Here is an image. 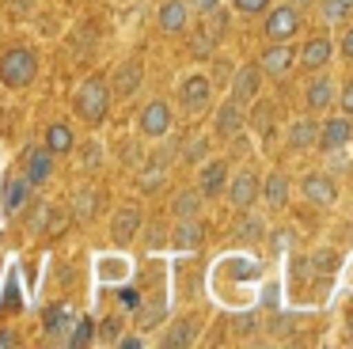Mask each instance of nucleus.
I'll return each mask as SVG.
<instances>
[{
  "mask_svg": "<svg viewBox=\"0 0 353 349\" xmlns=\"http://www.w3.org/2000/svg\"><path fill=\"white\" fill-rule=\"evenodd\" d=\"M34 76H39V53L27 50V46H16V50H8L0 57V83L4 88L23 91L34 83Z\"/></svg>",
  "mask_w": 353,
  "mask_h": 349,
  "instance_id": "obj_1",
  "label": "nucleus"
},
{
  "mask_svg": "<svg viewBox=\"0 0 353 349\" xmlns=\"http://www.w3.org/2000/svg\"><path fill=\"white\" fill-rule=\"evenodd\" d=\"M77 114L88 126H99L110 114V80L107 76H88L77 91Z\"/></svg>",
  "mask_w": 353,
  "mask_h": 349,
  "instance_id": "obj_2",
  "label": "nucleus"
},
{
  "mask_svg": "<svg viewBox=\"0 0 353 349\" xmlns=\"http://www.w3.org/2000/svg\"><path fill=\"white\" fill-rule=\"evenodd\" d=\"M209 99H213V83H209V76H186L183 83H179V106H183L186 118H198V114L209 110Z\"/></svg>",
  "mask_w": 353,
  "mask_h": 349,
  "instance_id": "obj_3",
  "label": "nucleus"
},
{
  "mask_svg": "<svg viewBox=\"0 0 353 349\" xmlns=\"http://www.w3.org/2000/svg\"><path fill=\"white\" fill-rule=\"evenodd\" d=\"M171 126H175V110H171V103H163V99H152L137 118L141 137H148V141H163V137L171 133Z\"/></svg>",
  "mask_w": 353,
  "mask_h": 349,
  "instance_id": "obj_4",
  "label": "nucleus"
},
{
  "mask_svg": "<svg viewBox=\"0 0 353 349\" xmlns=\"http://www.w3.org/2000/svg\"><path fill=\"white\" fill-rule=\"evenodd\" d=\"M145 83V61L141 57H125L110 76V99H133Z\"/></svg>",
  "mask_w": 353,
  "mask_h": 349,
  "instance_id": "obj_5",
  "label": "nucleus"
},
{
  "mask_svg": "<svg viewBox=\"0 0 353 349\" xmlns=\"http://www.w3.org/2000/svg\"><path fill=\"white\" fill-rule=\"evenodd\" d=\"M350 137H353L350 114H334V118L319 121V141H315V148H319L323 156H334V152H342L345 144H350Z\"/></svg>",
  "mask_w": 353,
  "mask_h": 349,
  "instance_id": "obj_6",
  "label": "nucleus"
},
{
  "mask_svg": "<svg viewBox=\"0 0 353 349\" xmlns=\"http://www.w3.org/2000/svg\"><path fill=\"white\" fill-rule=\"evenodd\" d=\"M292 65H296V50H292L289 42H270L266 53H262V61H259L262 76H270V80H277V83L292 72Z\"/></svg>",
  "mask_w": 353,
  "mask_h": 349,
  "instance_id": "obj_7",
  "label": "nucleus"
},
{
  "mask_svg": "<svg viewBox=\"0 0 353 349\" xmlns=\"http://www.w3.org/2000/svg\"><path fill=\"white\" fill-rule=\"evenodd\" d=\"M224 190H228V201L236 205L239 212H243V209H251V205L259 201L262 179L251 171V167H243V171H236V174H232V179H228V186H224Z\"/></svg>",
  "mask_w": 353,
  "mask_h": 349,
  "instance_id": "obj_8",
  "label": "nucleus"
},
{
  "mask_svg": "<svg viewBox=\"0 0 353 349\" xmlns=\"http://www.w3.org/2000/svg\"><path fill=\"white\" fill-rule=\"evenodd\" d=\"M228 91H232V99L236 103H243V106H251L254 99L262 95V68L259 65H239L236 72H232V83H228Z\"/></svg>",
  "mask_w": 353,
  "mask_h": 349,
  "instance_id": "obj_9",
  "label": "nucleus"
},
{
  "mask_svg": "<svg viewBox=\"0 0 353 349\" xmlns=\"http://www.w3.org/2000/svg\"><path fill=\"white\" fill-rule=\"evenodd\" d=\"M141 228H145V212L137 205H122L114 212V220H110V239H114V247H130L141 235Z\"/></svg>",
  "mask_w": 353,
  "mask_h": 349,
  "instance_id": "obj_10",
  "label": "nucleus"
},
{
  "mask_svg": "<svg viewBox=\"0 0 353 349\" xmlns=\"http://www.w3.org/2000/svg\"><path fill=\"white\" fill-rule=\"evenodd\" d=\"M296 30H300L296 8L281 4V8H274V12L266 15V27H262V34H266V42H289Z\"/></svg>",
  "mask_w": 353,
  "mask_h": 349,
  "instance_id": "obj_11",
  "label": "nucleus"
},
{
  "mask_svg": "<svg viewBox=\"0 0 353 349\" xmlns=\"http://www.w3.org/2000/svg\"><path fill=\"white\" fill-rule=\"evenodd\" d=\"M168 239H171V247L190 250V255H194V250L205 247V228H201V220H198V217H179Z\"/></svg>",
  "mask_w": 353,
  "mask_h": 349,
  "instance_id": "obj_12",
  "label": "nucleus"
},
{
  "mask_svg": "<svg viewBox=\"0 0 353 349\" xmlns=\"http://www.w3.org/2000/svg\"><path fill=\"white\" fill-rule=\"evenodd\" d=\"M300 194H304L312 205H319V209H330V205L338 201V182L330 179V174H304Z\"/></svg>",
  "mask_w": 353,
  "mask_h": 349,
  "instance_id": "obj_13",
  "label": "nucleus"
},
{
  "mask_svg": "<svg viewBox=\"0 0 353 349\" xmlns=\"http://www.w3.org/2000/svg\"><path fill=\"white\" fill-rule=\"evenodd\" d=\"M213 129L221 137H239L247 129V114H243V103H236V99H224L221 103V110L213 114Z\"/></svg>",
  "mask_w": 353,
  "mask_h": 349,
  "instance_id": "obj_14",
  "label": "nucleus"
},
{
  "mask_svg": "<svg viewBox=\"0 0 353 349\" xmlns=\"http://www.w3.org/2000/svg\"><path fill=\"white\" fill-rule=\"evenodd\" d=\"M224 186H228V163L209 156L205 163H201V174H198V186L194 190H198L201 197H221Z\"/></svg>",
  "mask_w": 353,
  "mask_h": 349,
  "instance_id": "obj_15",
  "label": "nucleus"
},
{
  "mask_svg": "<svg viewBox=\"0 0 353 349\" xmlns=\"http://www.w3.org/2000/svg\"><path fill=\"white\" fill-rule=\"evenodd\" d=\"M156 27L171 38L183 34V30L190 27V8H186V0H168V4L160 8V15H156Z\"/></svg>",
  "mask_w": 353,
  "mask_h": 349,
  "instance_id": "obj_16",
  "label": "nucleus"
},
{
  "mask_svg": "<svg viewBox=\"0 0 353 349\" xmlns=\"http://www.w3.org/2000/svg\"><path fill=\"white\" fill-rule=\"evenodd\" d=\"M330 53H334V46H330V38H307L304 42V50L296 53V61L307 68V72H319V68H327L330 65Z\"/></svg>",
  "mask_w": 353,
  "mask_h": 349,
  "instance_id": "obj_17",
  "label": "nucleus"
},
{
  "mask_svg": "<svg viewBox=\"0 0 353 349\" xmlns=\"http://www.w3.org/2000/svg\"><path fill=\"white\" fill-rule=\"evenodd\" d=\"M285 141H289L292 152H312L315 141H319V121H315L312 114H307V118H296L289 126V137H285Z\"/></svg>",
  "mask_w": 353,
  "mask_h": 349,
  "instance_id": "obj_18",
  "label": "nucleus"
},
{
  "mask_svg": "<svg viewBox=\"0 0 353 349\" xmlns=\"http://www.w3.org/2000/svg\"><path fill=\"white\" fill-rule=\"evenodd\" d=\"M77 148V133H72L69 121H50L46 129V152L50 156H69Z\"/></svg>",
  "mask_w": 353,
  "mask_h": 349,
  "instance_id": "obj_19",
  "label": "nucleus"
},
{
  "mask_svg": "<svg viewBox=\"0 0 353 349\" xmlns=\"http://www.w3.org/2000/svg\"><path fill=\"white\" fill-rule=\"evenodd\" d=\"M72 308L69 303H54V308L46 311V334L54 341H69V334H72Z\"/></svg>",
  "mask_w": 353,
  "mask_h": 349,
  "instance_id": "obj_20",
  "label": "nucleus"
},
{
  "mask_svg": "<svg viewBox=\"0 0 353 349\" xmlns=\"http://www.w3.org/2000/svg\"><path fill=\"white\" fill-rule=\"evenodd\" d=\"M259 194H266L270 209H285V205H289V174H285V171H270Z\"/></svg>",
  "mask_w": 353,
  "mask_h": 349,
  "instance_id": "obj_21",
  "label": "nucleus"
},
{
  "mask_svg": "<svg viewBox=\"0 0 353 349\" xmlns=\"http://www.w3.org/2000/svg\"><path fill=\"white\" fill-rule=\"evenodd\" d=\"M50 174H54V156H50L46 148H34L31 156H27V174L23 179L31 182V186H42V182H50Z\"/></svg>",
  "mask_w": 353,
  "mask_h": 349,
  "instance_id": "obj_22",
  "label": "nucleus"
},
{
  "mask_svg": "<svg viewBox=\"0 0 353 349\" xmlns=\"http://www.w3.org/2000/svg\"><path fill=\"white\" fill-rule=\"evenodd\" d=\"M27 194H31V182H27V179H8V182H4V194H0L4 212H8V217H16V212L23 209Z\"/></svg>",
  "mask_w": 353,
  "mask_h": 349,
  "instance_id": "obj_23",
  "label": "nucleus"
},
{
  "mask_svg": "<svg viewBox=\"0 0 353 349\" xmlns=\"http://www.w3.org/2000/svg\"><path fill=\"white\" fill-rule=\"evenodd\" d=\"M304 99H307V110H327L330 103H334V83L327 80V76H319V80H312L307 83V91H304Z\"/></svg>",
  "mask_w": 353,
  "mask_h": 349,
  "instance_id": "obj_24",
  "label": "nucleus"
},
{
  "mask_svg": "<svg viewBox=\"0 0 353 349\" xmlns=\"http://www.w3.org/2000/svg\"><path fill=\"white\" fill-rule=\"evenodd\" d=\"M163 182H168V159H160V156H156V159H152V167H145V171H141L137 190L148 197V194H156V190H160Z\"/></svg>",
  "mask_w": 353,
  "mask_h": 349,
  "instance_id": "obj_25",
  "label": "nucleus"
},
{
  "mask_svg": "<svg viewBox=\"0 0 353 349\" xmlns=\"http://www.w3.org/2000/svg\"><path fill=\"white\" fill-rule=\"evenodd\" d=\"M171 212H175V220L179 217H198V212H201V194H198V190H190V186L175 190V197H171Z\"/></svg>",
  "mask_w": 353,
  "mask_h": 349,
  "instance_id": "obj_26",
  "label": "nucleus"
},
{
  "mask_svg": "<svg viewBox=\"0 0 353 349\" xmlns=\"http://www.w3.org/2000/svg\"><path fill=\"white\" fill-rule=\"evenodd\" d=\"M194 338H198V323L183 319V323H175L168 334H163V346H168V349H183V346H194Z\"/></svg>",
  "mask_w": 353,
  "mask_h": 349,
  "instance_id": "obj_27",
  "label": "nucleus"
},
{
  "mask_svg": "<svg viewBox=\"0 0 353 349\" xmlns=\"http://www.w3.org/2000/svg\"><path fill=\"white\" fill-rule=\"evenodd\" d=\"M236 239L239 243H259L262 239V217L259 212L243 209V217H239V224H236Z\"/></svg>",
  "mask_w": 353,
  "mask_h": 349,
  "instance_id": "obj_28",
  "label": "nucleus"
},
{
  "mask_svg": "<svg viewBox=\"0 0 353 349\" xmlns=\"http://www.w3.org/2000/svg\"><path fill=\"white\" fill-rule=\"evenodd\" d=\"M99 205H103L99 190H80V194L72 197V212H77L80 220H92L95 212H99Z\"/></svg>",
  "mask_w": 353,
  "mask_h": 349,
  "instance_id": "obj_29",
  "label": "nucleus"
},
{
  "mask_svg": "<svg viewBox=\"0 0 353 349\" xmlns=\"http://www.w3.org/2000/svg\"><path fill=\"white\" fill-rule=\"evenodd\" d=\"M183 159L186 163H205L209 159V137H194V141H186V148H183Z\"/></svg>",
  "mask_w": 353,
  "mask_h": 349,
  "instance_id": "obj_30",
  "label": "nucleus"
},
{
  "mask_svg": "<svg viewBox=\"0 0 353 349\" xmlns=\"http://www.w3.org/2000/svg\"><path fill=\"white\" fill-rule=\"evenodd\" d=\"M99 163H103V144L88 141L84 148H80V167H84V171H99Z\"/></svg>",
  "mask_w": 353,
  "mask_h": 349,
  "instance_id": "obj_31",
  "label": "nucleus"
},
{
  "mask_svg": "<svg viewBox=\"0 0 353 349\" xmlns=\"http://www.w3.org/2000/svg\"><path fill=\"white\" fill-rule=\"evenodd\" d=\"M213 42H216V38L209 34V30H194V38H190V50H194V57L209 61V57H213Z\"/></svg>",
  "mask_w": 353,
  "mask_h": 349,
  "instance_id": "obj_32",
  "label": "nucleus"
},
{
  "mask_svg": "<svg viewBox=\"0 0 353 349\" xmlns=\"http://www.w3.org/2000/svg\"><path fill=\"white\" fill-rule=\"evenodd\" d=\"M254 114H251V126L254 129H262V133H270V118H274V103H259V99H254Z\"/></svg>",
  "mask_w": 353,
  "mask_h": 349,
  "instance_id": "obj_33",
  "label": "nucleus"
},
{
  "mask_svg": "<svg viewBox=\"0 0 353 349\" xmlns=\"http://www.w3.org/2000/svg\"><path fill=\"white\" fill-rule=\"evenodd\" d=\"M254 330H259V315H254V311H243V315L232 319V334H239V338H247V334H254Z\"/></svg>",
  "mask_w": 353,
  "mask_h": 349,
  "instance_id": "obj_34",
  "label": "nucleus"
},
{
  "mask_svg": "<svg viewBox=\"0 0 353 349\" xmlns=\"http://www.w3.org/2000/svg\"><path fill=\"white\" fill-rule=\"evenodd\" d=\"M92 338H95V323H92V319H80V323L72 326V338H69V346H88Z\"/></svg>",
  "mask_w": 353,
  "mask_h": 349,
  "instance_id": "obj_35",
  "label": "nucleus"
},
{
  "mask_svg": "<svg viewBox=\"0 0 353 349\" xmlns=\"http://www.w3.org/2000/svg\"><path fill=\"white\" fill-rule=\"evenodd\" d=\"M118 334H122V315H107L99 323V338L103 341H118Z\"/></svg>",
  "mask_w": 353,
  "mask_h": 349,
  "instance_id": "obj_36",
  "label": "nucleus"
},
{
  "mask_svg": "<svg viewBox=\"0 0 353 349\" xmlns=\"http://www.w3.org/2000/svg\"><path fill=\"white\" fill-rule=\"evenodd\" d=\"M323 12H327V19H345V15L353 12V0H327V4H323Z\"/></svg>",
  "mask_w": 353,
  "mask_h": 349,
  "instance_id": "obj_37",
  "label": "nucleus"
},
{
  "mask_svg": "<svg viewBox=\"0 0 353 349\" xmlns=\"http://www.w3.org/2000/svg\"><path fill=\"white\" fill-rule=\"evenodd\" d=\"M232 8L239 15H262V12H270V0H232Z\"/></svg>",
  "mask_w": 353,
  "mask_h": 349,
  "instance_id": "obj_38",
  "label": "nucleus"
},
{
  "mask_svg": "<svg viewBox=\"0 0 353 349\" xmlns=\"http://www.w3.org/2000/svg\"><path fill=\"white\" fill-rule=\"evenodd\" d=\"M334 262H338L334 250H315V255H312V270H323V273H327V270H334Z\"/></svg>",
  "mask_w": 353,
  "mask_h": 349,
  "instance_id": "obj_39",
  "label": "nucleus"
},
{
  "mask_svg": "<svg viewBox=\"0 0 353 349\" xmlns=\"http://www.w3.org/2000/svg\"><path fill=\"white\" fill-rule=\"evenodd\" d=\"M118 303H122L125 311H137L141 308V292L137 288H122V292H118Z\"/></svg>",
  "mask_w": 353,
  "mask_h": 349,
  "instance_id": "obj_40",
  "label": "nucleus"
},
{
  "mask_svg": "<svg viewBox=\"0 0 353 349\" xmlns=\"http://www.w3.org/2000/svg\"><path fill=\"white\" fill-rule=\"evenodd\" d=\"M186 8H190V12H198V15H213L216 8H221V0H190Z\"/></svg>",
  "mask_w": 353,
  "mask_h": 349,
  "instance_id": "obj_41",
  "label": "nucleus"
},
{
  "mask_svg": "<svg viewBox=\"0 0 353 349\" xmlns=\"http://www.w3.org/2000/svg\"><path fill=\"white\" fill-rule=\"evenodd\" d=\"M338 103H342V114H353V83H345L342 91H334Z\"/></svg>",
  "mask_w": 353,
  "mask_h": 349,
  "instance_id": "obj_42",
  "label": "nucleus"
},
{
  "mask_svg": "<svg viewBox=\"0 0 353 349\" xmlns=\"http://www.w3.org/2000/svg\"><path fill=\"white\" fill-rule=\"evenodd\" d=\"M163 239H168V232H163V228L160 224H156V228H148V247H163Z\"/></svg>",
  "mask_w": 353,
  "mask_h": 349,
  "instance_id": "obj_43",
  "label": "nucleus"
},
{
  "mask_svg": "<svg viewBox=\"0 0 353 349\" xmlns=\"http://www.w3.org/2000/svg\"><path fill=\"white\" fill-rule=\"evenodd\" d=\"M16 346H19L16 330H0V349H16Z\"/></svg>",
  "mask_w": 353,
  "mask_h": 349,
  "instance_id": "obj_44",
  "label": "nucleus"
},
{
  "mask_svg": "<svg viewBox=\"0 0 353 349\" xmlns=\"http://www.w3.org/2000/svg\"><path fill=\"white\" fill-rule=\"evenodd\" d=\"M342 57H345V61H353V27L342 34Z\"/></svg>",
  "mask_w": 353,
  "mask_h": 349,
  "instance_id": "obj_45",
  "label": "nucleus"
},
{
  "mask_svg": "<svg viewBox=\"0 0 353 349\" xmlns=\"http://www.w3.org/2000/svg\"><path fill=\"white\" fill-rule=\"evenodd\" d=\"M31 8H34V0H12V12L16 15H27Z\"/></svg>",
  "mask_w": 353,
  "mask_h": 349,
  "instance_id": "obj_46",
  "label": "nucleus"
},
{
  "mask_svg": "<svg viewBox=\"0 0 353 349\" xmlns=\"http://www.w3.org/2000/svg\"><path fill=\"white\" fill-rule=\"evenodd\" d=\"M114 346H118V349H141L145 341H141V338H118Z\"/></svg>",
  "mask_w": 353,
  "mask_h": 349,
  "instance_id": "obj_47",
  "label": "nucleus"
},
{
  "mask_svg": "<svg viewBox=\"0 0 353 349\" xmlns=\"http://www.w3.org/2000/svg\"><path fill=\"white\" fill-rule=\"evenodd\" d=\"M274 247H277V250L289 247V232H277V235H274Z\"/></svg>",
  "mask_w": 353,
  "mask_h": 349,
  "instance_id": "obj_48",
  "label": "nucleus"
},
{
  "mask_svg": "<svg viewBox=\"0 0 353 349\" xmlns=\"http://www.w3.org/2000/svg\"><path fill=\"white\" fill-rule=\"evenodd\" d=\"M296 4H312V0H296Z\"/></svg>",
  "mask_w": 353,
  "mask_h": 349,
  "instance_id": "obj_49",
  "label": "nucleus"
},
{
  "mask_svg": "<svg viewBox=\"0 0 353 349\" xmlns=\"http://www.w3.org/2000/svg\"><path fill=\"white\" fill-rule=\"evenodd\" d=\"M350 141H353V137H350Z\"/></svg>",
  "mask_w": 353,
  "mask_h": 349,
  "instance_id": "obj_50",
  "label": "nucleus"
}]
</instances>
